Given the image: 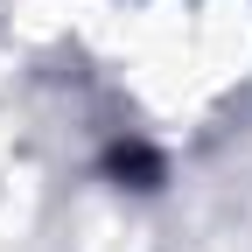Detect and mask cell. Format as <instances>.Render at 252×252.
<instances>
[{
  "instance_id": "obj_1",
  "label": "cell",
  "mask_w": 252,
  "mask_h": 252,
  "mask_svg": "<svg viewBox=\"0 0 252 252\" xmlns=\"http://www.w3.org/2000/svg\"><path fill=\"white\" fill-rule=\"evenodd\" d=\"M105 168L119 175V182H133V189H147V182H161V161L140 147V140H126V147H112L105 154Z\"/></svg>"
}]
</instances>
